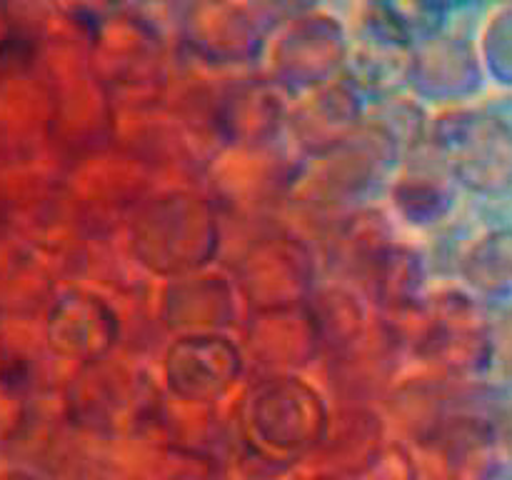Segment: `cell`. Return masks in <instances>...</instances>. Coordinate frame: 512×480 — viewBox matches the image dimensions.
Here are the masks:
<instances>
[{
	"label": "cell",
	"mask_w": 512,
	"mask_h": 480,
	"mask_svg": "<svg viewBox=\"0 0 512 480\" xmlns=\"http://www.w3.org/2000/svg\"><path fill=\"white\" fill-rule=\"evenodd\" d=\"M490 63L503 83L512 85V10H505L490 33Z\"/></svg>",
	"instance_id": "6da1fadb"
}]
</instances>
